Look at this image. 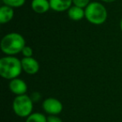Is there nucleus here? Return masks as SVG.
I'll list each match as a JSON object with an SVG mask.
<instances>
[{"label": "nucleus", "instance_id": "nucleus-1", "mask_svg": "<svg viewBox=\"0 0 122 122\" xmlns=\"http://www.w3.org/2000/svg\"><path fill=\"white\" fill-rule=\"evenodd\" d=\"M23 71L21 60L15 56L6 55L0 59V75L5 80L19 78Z\"/></svg>", "mask_w": 122, "mask_h": 122}, {"label": "nucleus", "instance_id": "nucleus-2", "mask_svg": "<svg viewBox=\"0 0 122 122\" xmlns=\"http://www.w3.org/2000/svg\"><path fill=\"white\" fill-rule=\"evenodd\" d=\"M25 39L19 33H9L4 36L0 43V48L4 54L14 56L22 52L25 46Z\"/></svg>", "mask_w": 122, "mask_h": 122}, {"label": "nucleus", "instance_id": "nucleus-3", "mask_svg": "<svg viewBox=\"0 0 122 122\" xmlns=\"http://www.w3.org/2000/svg\"><path fill=\"white\" fill-rule=\"evenodd\" d=\"M85 11V19L89 23L95 25L103 24L108 18L106 8L100 2H90Z\"/></svg>", "mask_w": 122, "mask_h": 122}, {"label": "nucleus", "instance_id": "nucleus-4", "mask_svg": "<svg viewBox=\"0 0 122 122\" xmlns=\"http://www.w3.org/2000/svg\"><path fill=\"white\" fill-rule=\"evenodd\" d=\"M34 101L27 95H17L13 101V110L15 115L21 118H27L33 113Z\"/></svg>", "mask_w": 122, "mask_h": 122}, {"label": "nucleus", "instance_id": "nucleus-5", "mask_svg": "<svg viewBox=\"0 0 122 122\" xmlns=\"http://www.w3.org/2000/svg\"><path fill=\"white\" fill-rule=\"evenodd\" d=\"M43 109L49 115H57L63 110V104L56 98H47L43 101Z\"/></svg>", "mask_w": 122, "mask_h": 122}, {"label": "nucleus", "instance_id": "nucleus-6", "mask_svg": "<svg viewBox=\"0 0 122 122\" xmlns=\"http://www.w3.org/2000/svg\"><path fill=\"white\" fill-rule=\"evenodd\" d=\"M23 71L29 75H34L37 74L39 70V64L37 59L33 57H24L21 59Z\"/></svg>", "mask_w": 122, "mask_h": 122}, {"label": "nucleus", "instance_id": "nucleus-7", "mask_svg": "<svg viewBox=\"0 0 122 122\" xmlns=\"http://www.w3.org/2000/svg\"><path fill=\"white\" fill-rule=\"evenodd\" d=\"M9 87L10 91L17 96V95H25L28 90V85L24 80L16 78L9 80Z\"/></svg>", "mask_w": 122, "mask_h": 122}, {"label": "nucleus", "instance_id": "nucleus-8", "mask_svg": "<svg viewBox=\"0 0 122 122\" xmlns=\"http://www.w3.org/2000/svg\"><path fill=\"white\" fill-rule=\"evenodd\" d=\"M50 9L55 12L68 11L73 5L72 0H49Z\"/></svg>", "mask_w": 122, "mask_h": 122}, {"label": "nucleus", "instance_id": "nucleus-9", "mask_svg": "<svg viewBox=\"0 0 122 122\" xmlns=\"http://www.w3.org/2000/svg\"><path fill=\"white\" fill-rule=\"evenodd\" d=\"M31 9L36 14H44L51 9L49 0H32Z\"/></svg>", "mask_w": 122, "mask_h": 122}, {"label": "nucleus", "instance_id": "nucleus-10", "mask_svg": "<svg viewBox=\"0 0 122 122\" xmlns=\"http://www.w3.org/2000/svg\"><path fill=\"white\" fill-rule=\"evenodd\" d=\"M14 10L13 8L4 4L0 8V24H8L14 19Z\"/></svg>", "mask_w": 122, "mask_h": 122}, {"label": "nucleus", "instance_id": "nucleus-11", "mask_svg": "<svg viewBox=\"0 0 122 122\" xmlns=\"http://www.w3.org/2000/svg\"><path fill=\"white\" fill-rule=\"evenodd\" d=\"M67 14H68L69 18L73 21H80L85 18V9L75 5H72L70 9L67 11Z\"/></svg>", "mask_w": 122, "mask_h": 122}, {"label": "nucleus", "instance_id": "nucleus-12", "mask_svg": "<svg viewBox=\"0 0 122 122\" xmlns=\"http://www.w3.org/2000/svg\"><path fill=\"white\" fill-rule=\"evenodd\" d=\"M25 122H47V117L42 113L34 112L26 118Z\"/></svg>", "mask_w": 122, "mask_h": 122}, {"label": "nucleus", "instance_id": "nucleus-13", "mask_svg": "<svg viewBox=\"0 0 122 122\" xmlns=\"http://www.w3.org/2000/svg\"><path fill=\"white\" fill-rule=\"evenodd\" d=\"M4 5L9 6V7L15 9V8H20L25 4L26 0H2Z\"/></svg>", "mask_w": 122, "mask_h": 122}, {"label": "nucleus", "instance_id": "nucleus-14", "mask_svg": "<svg viewBox=\"0 0 122 122\" xmlns=\"http://www.w3.org/2000/svg\"><path fill=\"white\" fill-rule=\"evenodd\" d=\"M72 1H73V5L78 6L83 9H85L90 3V0H72Z\"/></svg>", "mask_w": 122, "mask_h": 122}, {"label": "nucleus", "instance_id": "nucleus-15", "mask_svg": "<svg viewBox=\"0 0 122 122\" xmlns=\"http://www.w3.org/2000/svg\"><path fill=\"white\" fill-rule=\"evenodd\" d=\"M22 54L24 55V57L29 58V57H33V54H34V50L30 46L25 45L24 48L22 50Z\"/></svg>", "mask_w": 122, "mask_h": 122}, {"label": "nucleus", "instance_id": "nucleus-16", "mask_svg": "<svg viewBox=\"0 0 122 122\" xmlns=\"http://www.w3.org/2000/svg\"><path fill=\"white\" fill-rule=\"evenodd\" d=\"M47 122H63L57 115H49L47 117Z\"/></svg>", "mask_w": 122, "mask_h": 122}, {"label": "nucleus", "instance_id": "nucleus-17", "mask_svg": "<svg viewBox=\"0 0 122 122\" xmlns=\"http://www.w3.org/2000/svg\"><path fill=\"white\" fill-rule=\"evenodd\" d=\"M31 99H32V100L34 102H38L39 100H40L41 98V95L39 93V92H34V93H32V95H31Z\"/></svg>", "mask_w": 122, "mask_h": 122}, {"label": "nucleus", "instance_id": "nucleus-18", "mask_svg": "<svg viewBox=\"0 0 122 122\" xmlns=\"http://www.w3.org/2000/svg\"><path fill=\"white\" fill-rule=\"evenodd\" d=\"M101 1L104 3H107V4H111V3H114L116 0H101Z\"/></svg>", "mask_w": 122, "mask_h": 122}, {"label": "nucleus", "instance_id": "nucleus-19", "mask_svg": "<svg viewBox=\"0 0 122 122\" xmlns=\"http://www.w3.org/2000/svg\"><path fill=\"white\" fill-rule=\"evenodd\" d=\"M120 30H121V32H122V19H121V20H120Z\"/></svg>", "mask_w": 122, "mask_h": 122}]
</instances>
